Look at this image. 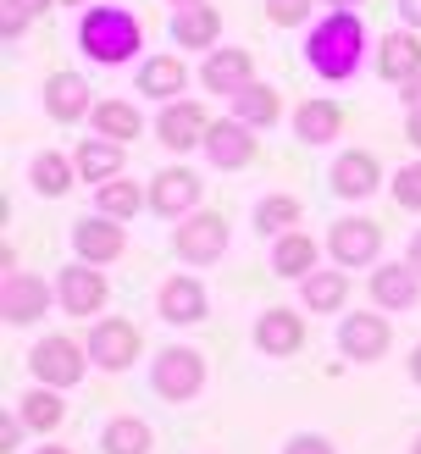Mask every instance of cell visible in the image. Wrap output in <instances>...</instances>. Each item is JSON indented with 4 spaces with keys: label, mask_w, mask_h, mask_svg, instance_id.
I'll list each match as a JSON object with an SVG mask.
<instances>
[{
    "label": "cell",
    "mask_w": 421,
    "mask_h": 454,
    "mask_svg": "<svg viewBox=\"0 0 421 454\" xmlns=\"http://www.w3.org/2000/svg\"><path fill=\"white\" fill-rule=\"evenodd\" d=\"M371 51H377V39H371L361 12H322L305 28V39H300L305 73L322 78V83H355V78L366 73V56Z\"/></svg>",
    "instance_id": "1"
},
{
    "label": "cell",
    "mask_w": 421,
    "mask_h": 454,
    "mask_svg": "<svg viewBox=\"0 0 421 454\" xmlns=\"http://www.w3.org/2000/svg\"><path fill=\"white\" fill-rule=\"evenodd\" d=\"M73 44L89 67H139L144 61V22L133 6L100 0V6H83Z\"/></svg>",
    "instance_id": "2"
},
{
    "label": "cell",
    "mask_w": 421,
    "mask_h": 454,
    "mask_svg": "<svg viewBox=\"0 0 421 454\" xmlns=\"http://www.w3.org/2000/svg\"><path fill=\"white\" fill-rule=\"evenodd\" d=\"M211 382V366L194 344H161L150 355V394L161 404H194Z\"/></svg>",
    "instance_id": "3"
},
{
    "label": "cell",
    "mask_w": 421,
    "mask_h": 454,
    "mask_svg": "<svg viewBox=\"0 0 421 454\" xmlns=\"http://www.w3.org/2000/svg\"><path fill=\"white\" fill-rule=\"evenodd\" d=\"M89 372H95V360H89L83 338H73V333H44V338H34V349H28V377L34 382L73 394Z\"/></svg>",
    "instance_id": "4"
},
{
    "label": "cell",
    "mask_w": 421,
    "mask_h": 454,
    "mask_svg": "<svg viewBox=\"0 0 421 454\" xmlns=\"http://www.w3.org/2000/svg\"><path fill=\"white\" fill-rule=\"evenodd\" d=\"M228 244H233L228 216H216V211H206V206H199L194 216H183V222H172V255L183 261L189 271L222 266V261H228Z\"/></svg>",
    "instance_id": "5"
},
{
    "label": "cell",
    "mask_w": 421,
    "mask_h": 454,
    "mask_svg": "<svg viewBox=\"0 0 421 454\" xmlns=\"http://www.w3.org/2000/svg\"><path fill=\"white\" fill-rule=\"evenodd\" d=\"M83 344H89V360H95V372L105 377H122L139 366V355H144V333L133 316H95L83 333Z\"/></svg>",
    "instance_id": "6"
},
{
    "label": "cell",
    "mask_w": 421,
    "mask_h": 454,
    "mask_svg": "<svg viewBox=\"0 0 421 454\" xmlns=\"http://www.w3.org/2000/svg\"><path fill=\"white\" fill-rule=\"evenodd\" d=\"M322 249H327V261L344 266V271H371L383 261V227H377L366 211H349L339 222H327Z\"/></svg>",
    "instance_id": "7"
},
{
    "label": "cell",
    "mask_w": 421,
    "mask_h": 454,
    "mask_svg": "<svg viewBox=\"0 0 421 454\" xmlns=\"http://www.w3.org/2000/svg\"><path fill=\"white\" fill-rule=\"evenodd\" d=\"M111 305V283H105V266H89V261H66L56 271V310L73 316V322H95Z\"/></svg>",
    "instance_id": "8"
},
{
    "label": "cell",
    "mask_w": 421,
    "mask_h": 454,
    "mask_svg": "<svg viewBox=\"0 0 421 454\" xmlns=\"http://www.w3.org/2000/svg\"><path fill=\"white\" fill-rule=\"evenodd\" d=\"M332 344H339V355L349 366H377V360H388V349H394V322L383 310H344Z\"/></svg>",
    "instance_id": "9"
},
{
    "label": "cell",
    "mask_w": 421,
    "mask_h": 454,
    "mask_svg": "<svg viewBox=\"0 0 421 454\" xmlns=\"http://www.w3.org/2000/svg\"><path fill=\"white\" fill-rule=\"evenodd\" d=\"M211 122H216V117L206 111V100L183 95V100H172V106H161V111H155L150 133H155V145H161L167 155H189V150H199V145H206Z\"/></svg>",
    "instance_id": "10"
},
{
    "label": "cell",
    "mask_w": 421,
    "mask_h": 454,
    "mask_svg": "<svg viewBox=\"0 0 421 454\" xmlns=\"http://www.w3.org/2000/svg\"><path fill=\"white\" fill-rule=\"evenodd\" d=\"M144 189H150V216H161V222H183L199 211V200H206V184H199V172L183 167V161H172L161 172H150L144 177Z\"/></svg>",
    "instance_id": "11"
},
{
    "label": "cell",
    "mask_w": 421,
    "mask_h": 454,
    "mask_svg": "<svg viewBox=\"0 0 421 454\" xmlns=\"http://www.w3.org/2000/svg\"><path fill=\"white\" fill-rule=\"evenodd\" d=\"M39 111L56 128H78V122H89V111H95V89H89V78L78 67H56V73L39 83Z\"/></svg>",
    "instance_id": "12"
},
{
    "label": "cell",
    "mask_w": 421,
    "mask_h": 454,
    "mask_svg": "<svg viewBox=\"0 0 421 454\" xmlns=\"http://www.w3.org/2000/svg\"><path fill=\"white\" fill-rule=\"evenodd\" d=\"M155 316H161L167 327L211 322V288L199 283L194 271H172V278H161V288H155Z\"/></svg>",
    "instance_id": "13"
},
{
    "label": "cell",
    "mask_w": 421,
    "mask_h": 454,
    "mask_svg": "<svg viewBox=\"0 0 421 454\" xmlns=\"http://www.w3.org/2000/svg\"><path fill=\"white\" fill-rule=\"evenodd\" d=\"M199 155H206V167H216V172H244L261 155V133L250 128V122H238L233 111L228 117H216L211 122V133H206V145H199Z\"/></svg>",
    "instance_id": "14"
},
{
    "label": "cell",
    "mask_w": 421,
    "mask_h": 454,
    "mask_svg": "<svg viewBox=\"0 0 421 454\" xmlns=\"http://www.w3.org/2000/svg\"><path fill=\"white\" fill-rule=\"evenodd\" d=\"M250 344L266 360H294L305 349V310L300 305H266L250 327Z\"/></svg>",
    "instance_id": "15"
},
{
    "label": "cell",
    "mask_w": 421,
    "mask_h": 454,
    "mask_svg": "<svg viewBox=\"0 0 421 454\" xmlns=\"http://www.w3.org/2000/svg\"><path fill=\"white\" fill-rule=\"evenodd\" d=\"M366 300L371 310H383V316H405L421 305V278L410 271V261L399 255V261H377L366 271Z\"/></svg>",
    "instance_id": "16"
},
{
    "label": "cell",
    "mask_w": 421,
    "mask_h": 454,
    "mask_svg": "<svg viewBox=\"0 0 421 454\" xmlns=\"http://www.w3.org/2000/svg\"><path fill=\"white\" fill-rule=\"evenodd\" d=\"M327 189L339 200H349V206H366L377 189H388V172L371 150H339L327 167Z\"/></svg>",
    "instance_id": "17"
},
{
    "label": "cell",
    "mask_w": 421,
    "mask_h": 454,
    "mask_svg": "<svg viewBox=\"0 0 421 454\" xmlns=\"http://www.w3.org/2000/svg\"><path fill=\"white\" fill-rule=\"evenodd\" d=\"M51 305H56V283L39 278V271H12L0 283V316H6V327H34L39 316H51Z\"/></svg>",
    "instance_id": "18"
},
{
    "label": "cell",
    "mask_w": 421,
    "mask_h": 454,
    "mask_svg": "<svg viewBox=\"0 0 421 454\" xmlns=\"http://www.w3.org/2000/svg\"><path fill=\"white\" fill-rule=\"evenodd\" d=\"M128 255V222H111L100 211H89L73 222V261L89 266H117Z\"/></svg>",
    "instance_id": "19"
},
{
    "label": "cell",
    "mask_w": 421,
    "mask_h": 454,
    "mask_svg": "<svg viewBox=\"0 0 421 454\" xmlns=\"http://www.w3.org/2000/svg\"><path fill=\"white\" fill-rule=\"evenodd\" d=\"M133 95H144V100H155V106L183 100V95H189V61L177 56V51L144 56L139 67H133Z\"/></svg>",
    "instance_id": "20"
},
{
    "label": "cell",
    "mask_w": 421,
    "mask_h": 454,
    "mask_svg": "<svg viewBox=\"0 0 421 454\" xmlns=\"http://www.w3.org/2000/svg\"><path fill=\"white\" fill-rule=\"evenodd\" d=\"M199 89L206 95H222L233 100L244 83H255V51H244V44H216L211 56H199Z\"/></svg>",
    "instance_id": "21"
},
{
    "label": "cell",
    "mask_w": 421,
    "mask_h": 454,
    "mask_svg": "<svg viewBox=\"0 0 421 454\" xmlns=\"http://www.w3.org/2000/svg\"><path fill=\"white\" fill-rule=\"evenodd\" d=\"M371 73L383 78V83H394V89H405V83L421 73V34H416V28H388V34H377Z\"/></svg>",
    "instance_id": "22"
},
{
    "label": "cell",
    "mask_w": 421,
    "mask_h": 454,
    "mask_svg": "<svg viewBox=\"0 0 421 454\" xmlns=\"http://www.w3.org/2000/svg\"><path fill=\"white\" fill-rule=\"evenodd\" d=\"M288 128H294L300 145L327 150V145L344 139V106L332 100V95H310V100H300L294 111H288Z\"/></svg>",
    "instance_id": "23"
},
{
    "label": "cell",
    "mask_w": 421,
    "mask_h": 454,
    "mask_svg": "<svg viewBox=\"0 0 421 454\" xmlns=\"http://www.w3.org/2000/svg\"><path fill=\"white\" fill-rule=\"evenodd\" d=\"M167 39L177 44V51H199V56H211L216 44H222V12L211 6H177L167 17Z\"/></svg>",
    "instance_id": "24"
},
{
    "label": "cell",
    "mask_w": 421,
    "mask_h": 454,
    "mask_svg": "<svg viewBox=\"0 0 421 454\" xmlns=\"http://www.w3.org/2000/svg\"><path fill=\"white\" fill-rule=\"evenodd\" d=\"M322 255H327V249L310 239L305 227H294V233H283V239L266 244V271H272V278L300 283V278H310V271L322 266Z\"/></svg>",
    "instance_id": "25"
},
{
    "label": "cell",
    "mask_w": 421,
    "mask_h": 454,
    "mask_svg": "<svg viewBox=\"0 0 421 454\" xmlns=\"http://www.w3.org/2000/svg\"><path fill=\"white\" fill-rule=\"evenodd\" d=\"M300 310L305 316H344L349 310V271L327 261L310 278H300Z\"/></svg>",
    "instance_id": "26"
},
{
    "label": "cell",
    "mask_w": 421,
    "mask_h": 454,
    "mask_svg": "<svg viewBox=\"0 0 421 454\" xmlns=\"http://www.w3.org/2000/svg\"><path fill=\"white\" fill-rule=\"evenodd\" d=\"M78 184H83V177H78L73 150H34L28 155V189L39 200H66Z\"/></svg>",
    "instance_id": "27"
},
{
    "label": "cell",
    "mask_w": 421,
    "mask_h": 454,
    "mask_svg": "<svg viewBox=\"0 0 421 454\" xmlns=\"http://www.w3.org/2000/svg\"><path fill=\"white\" fill-rule=\"evenodd\" d=\"M89 133H100L111 145H139L144 139V111L128 95H105V100H95V111H89Z\"/></svg>",
    "instance_id": "28"
},
{
    "label": "cell",
    "mask_w": 421,
    "mask_h": 454,
    "mask_svg": "<svg viewBox=\"0 0 421 454\" xmlns=\"http://www.w3.org/2000/svg\"><path fill=\"white\" fill-rule=\"evenodd\" d=\"M73 161H78L83 184L100 189V184H111V177L128 172V145H111V139H100V133H89V139L73 145Z\"/></svg>",
    "instance_id": "29"
},
{
    "label": "cell",
    "mask_w": 421,
    "mask_h": 454,
    "mask_svg": "<svg viewBox=\"0 0 421 454\" xmlns=\"http://www.w3.org/2000/svg\"><path fill=\"white\" fill-rule=\"evenodd\" d=\"M305 222V200L300 194H288V189H272V194H261L255 206H250V227L272 244L283 233H294V227Z\"/></svg>",
    "instance_id": "30"
},
{
    "label": "cell",
    "mask_w": 421,
    "mask_h": 454,
    "mask_svg": "<svg viewBox=\"0 0 421 454\" xmlns=\"http://www.w3.org/2000/svg\"><path fill=\"white\" fill-rule=\"evenodd\" d=\"M228 111H233L238 122H250L255 133H266V128H277V117H283V89L255 78V83H244L238 95L228 100Z\"/></svg>",
    "instance_id": "31"
},
{
    "label": "cell",
    "mask_w": 421,
    "mask_h": 454,
    "mask_svg": "<svg viewBox=\"0 0 421 454\" xmlns=\"http://www.w3.org/2000/svg\"><path fill=\"white\" fill-rule=\"evenodd\" d=\"M17 416L28 421V433H34V438H56V433H61V421H66V394H61V388H44V382H34V388H22Z\"/></svg>",
    "instance_id": "32"
},
{
    "label": "cell",
    "mask_w": 421,
    "mask_h": 454,
    "mask_svg": "<svg viewBox=\"0 0 421 454\" xmlns=\"http://www.w3.org/2000/svg\"><path fill=\"white\" fill-rule=\"evenodd\" d=\"M95 194V211L100 216H111V222H133L139 211H150V189H144V177H111V184H100V189H89Z\"/></svg>",
    "instance_id": "33"
},
{
    "label": "cell",
    "mask_w": 421,
    "mask_h": 454,
    "mask_svg": "<svg viewBox=\"0 0 421 454\" xmlns=\"http://www.w3.org/2000/svg\"><path fill=\"white\" fill-rule=\"evenodd\" d=\"M155 449V427L144 416H111L100 427V454H150Z\"/></svg>",
    "instance_id": "34"
},
{
    "label": "cell",
    "mask_w": 421,
    "mask_h": 454,
    "mask_svg": "<svg viewBox=\"0 0 421 454\" xmlns=\"http://www.w3.org/2000/svg\"><path fill=\"white\" fill-rule=\"evenodd\" d=\"M266 6V22H272V28H310V22H316V6L322 0H261Z\"/></svg>",
    "instance_id": "35"
},
{
    "label": "cell",
    "mask_w": 421,
    "mask_h": 454,
    "mask_svg": "<svg viewBox=\"0 0 421 454\" xmlns=\"http://www.w3.org/2000/svg\"><path fill=\"white\" fill-rule=\"evenodd\" d=\"M388 194H394V206L399 211H416L421 216V161H405L394 177H388Z\"/></svg>",
    "instance_id": "36"
},
{
    "label": "cell",
    "mask_w": 421,
    "mask_h": 454,
    "mask_svg": "<svg viewBox=\"0 0 421 454\" xmlns=\"http://www.w3.org/2000/svg\"><path fill=\"white\" fill-rule=\"evenodd\" d=\"M277 454H339V443H332L327 433H294Z\"/></svg>",
    "instance_id": "37"
},
{
    "label": "cell",
    "mask_w": 421,
    "mask_h": 454,
    "mask_svg": "<svg viewBox=\"0 0 421 454\" xmlns=\"http://www.w3.org/2000/svg\"><path fill=\"white\" fill-rule=\"evenodd\" d=\"M28 28H34V17H22V12H0V44H6V51H17L22 39H28Z\"/></svg>",
    "instance_id": "38"
},
{
    "label": "cell",
    "mask_w": 421,
    "mask_h": 454,
    "mask_svg": "<svg viewBox=\"0 0 421 454\" xmlns=\"http://www.w3.org/2000/svg\"><path fill=\"white\" fill-rule=\"evenodd\" d=\"M22 443H28V421H22L17 411H6V416H0V449H22Z\"/></svg>",
    "instance_id": "39"
},
{
    "label": "cell",
    "mask_w": 421,
    "mask_h": 454,
    "mask_svg": "<svg viewBox=\"0 0 421 454\" xmlns=\"http://www.w3.org/2000/svg\"><path fill=\"white\" fill-rule=\"evenodd\" d=\"M0 6H12V12H22V17H44V12H51V6H61V0H0Z\"/></svg>",
    "instance_id": "40"
},
{
    "label": "cell",
    "mask_w": 421,
    "mask_h": 454,
    "mask_svg": "<svg viewBox=\"0 0 421 454\" xmlns=\"http://www.w3.org/2000/svg\"><path fill=\"white\" fill-rule=\"evenodd\" d=\"M394 12H399V28L421 34V0H394Z\"/></svg>",
    "instance_id": "41"
},
{
    "label": "cell",
    "mask_w": 421,
    "mask_h": 454,
    "mask_svg": "<svg viewBox=\"0 0 421 454\" xmlns=\"http://www.w3.org/2000/svg\"><path fill=\"white\" fill-rule=\"evenodd\" d=\"M405 145H410V150H421V106H410V111H405Z\"/></svg>",
    "instance_id": "42"
},
{
    "label": "cell",
    "mask_w": 421,
    "mask_h": 454,
    "mask_svg": "<svg viewBox=\"0 0 421 454\" xmlns=\"http://www.w3.org/2000/svg\"><path fill=\"white\" fill-rule=\"evenodd\" d=\"M405 377H410V388H421V338H416L410 355H405Z\"/></svg>",
    "instance_id": "43"
},
{
    "label": "cell",
    "mask_w": 421,
    "mask_h": 454,
    "mask_svg": "<svg viewBox=\"0 0 421 454\" xmlns=\"http://www.w3.org/2000/svg\"><path fill=\"white\" fill-rule=\"evenodd\" d=\"M405 261H410V271L421 278V227H416V233L405 239Z\"/></svg>",
    "instance_id": "44"
},
{
    "label": "cell",
    "mask_w": 421,
    "mask_h": 454,
    "mask_svg": "<svg viewBox=\"0 0 421 454\" xmlns=\"http://www.w3.org/2000/svg\"><path fill=\"white\" fill-rule=\"evenodd\" d=\"M399 100H405V111H410V106H421V73H416L405 89H399Z\"/></svg>",
    "instance_id": "45"
},
{
    "label": "cell",
    "mask_w": 421,
    "mask_h": 454,
    "mask_svg": "<svg viewBox=\"0 0 421 454\" xmlns=\"http://www.w3.org/2000/svg\"><path fill=\"white\" fill-rule=\"evenodd\" d=\"M322 6H327V12H361L366 0H322Z\"/></svg>",
    "instance_id": "46"
},
{
    "label": "cell",
    "mask_w": 421,
    "mask_h": 454,
    "mask_svg": "<svg viewBox=\"0 0 421 454\" xmlns=\"http://www.w3.org/2000/svg\"><path fill=\"white\" fill-rule=\"evenodd\" d=\"M28 454H78V449H66V443H39V449H28Z\"/></svg>",
    "instance_id": "47"
},
{
    "label": "cell",
    "mask_w": 421,
    "mask_h": 454,
    "mask_svg": "<svg viewBox=\"0 0 421 454\" xmlns=\"http://www.w3.org/2000/svg\"><path fill=\"white\" fill-rule=\"evenodd\" d=\"M167 6H172V12H177V6H206V0H167Z\"/></svg>",
    "instance_id": "48"
},
{
    "label": "cell",
    "mask_w": 421,
    "mask_h": 454,
    "mask_svg": "<svg viewBox=\"0 0 421 454\" xmlns=\"http://www.w3.org/2000/svg\"><path fill=\"white\" fill-rule=\"evenodd\" d=\"M61 6H95V0H61Z\"/></svg>",
    "instance_id": "49"
},
{
    "label": "cell",
    "mask_w": 421,
    "mask_h": 454,
    "mask_svg": "<svg viewBox=\"0 0 421 454\" xmlns=\"http://www.w3.org/2000/svg\"><path fill=\"white\" fill-rule=\"evenodd\" d=\"M410 454H421V433H416V438H410Z\"/></svg>",
    "instance_id": "50"
}]
</instances>
